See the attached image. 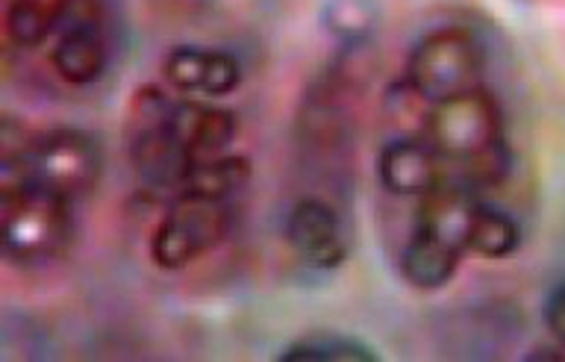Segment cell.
Wrapping results in <instances>:
<instances>
[{
  "mask_svg": "<svg viewBox=\"0 0 565 362\" xmlns=\"http://www.w3.org/2000/svg\"><path fill=\"white\" fill-rule=\"evenodd\" d=\"M521 245V230L512 215H507L498 206L483 203L477 212L475 230H471V242L468 251L483 259H507L519 251Z\"/></svg>",
  "mask_w": 565,
  "mask_h": 362,
  "instance_id": "17",
  "label": "cell"
},
{
  "mask_svg": "<svg viewBox=\"0 0 565 362\" xmlns=\"http://www.w3.org/2000/svg\"><path fill=\"white\" fill-rule=\"evenodd\" d=\"M433 106L430 97L404 74L392 79L380 97V121L392 139H427Z\"/></svg>",
  "mask_w": 565,
  "mask_h": 362,
  "instance_id": "15",
  "label": "cell"
},
{
  "mask_svg": "<svg viewBox=\"0 0 565 362\" xmlns=\"http://www.w3.org/2000/svg\"><path fill=\"white\" fill-rule=\"evenodd\" d=\"M377 177L395 198H424L445 183L448 166L427 139H388L377 157Z\"/></svg>",
  "mask_w": 565,
  "mask_h": 362,
  "instance_id": "9",
  "label": "cell"
},
{
  "mask_svg": "<svg viewBox=\"0 0 565 362\" xmlns=\"http://www.w3.org/2000/svg\"><path fill=\"white\" fill-rule=\"evenodd\" d=\"M480 206H483V201L477 198L475 189L445 180L439 189L418 198L415 230L430 233L433 238H439L445 245L457 247V251L466 254Z\"/></svg>",
  "mask_w": 565,
  "mask_h": 362,
  "instance_id": "11",
  "label": "cell"
},
{
  "mask_svg": "<svg viewBox=\"0 0 565 362\" xmlns=\"http://www.w3.org/2000/svg\"><path fill=\"white\" fill-rule=\"evenodd\" d=\"M109 65L104 18L95 0H71V9L51 47L53 74L68 86H92Z\"/></svg>",
  "mask_w": 565,
  "mask_h": 362,
  "instance_id": "7",
  "label": "cell"
},
{
  "mask_svg": "<svg viewBox=\"0 0 565 362\" xmlns=\"http://www.w3.org/2000/svg\"><path fill=\"white\" fill-rule=\"evenodd\" d=\"M459 259H462V251L433 238L430 233L413 230V236L406 238L401 251V274L413 289L436 291L454 280Z\"/></svg>",
  "mask_w": 565,
  "mask_h": 362,
  "instance_id": "13",
  "label": "cell"
},
{
  "mask_svg": "<svg viewBox=\"0 0 565 362\" xmlns=\"http://www.w3.org/2000/svg\"><path fill=\"white\" fill-rule=\"evenodd\" d=\"M71 0H7L3 35L18 51H33L62 26Z\"/></svg>",
  "mask_w": 565,
  "mask_h": 362,
  "instance_id": "14",
  "label": "cell"
},
{
  "mask_svg": "<svg viewBox=\"0 0 565 362\" xmlns=\"http://www.w3.org/2000/svg\"><path fill=\"white\" fill-rule=\"evenodd\" d=\"M286 242L303 263L324 272L339 268L348 256L342 219L333 203L321 198H300L291 206L286 215Z\"/></svg>",
  "mask_w": 565,
  "mask_h": 362,
  "instance_id": "8",
  "label": "cell"
},
{
  "mask_svg": "<svg viewBox=\"0 0 565 362\" xmlns=\"http://www.w3.org/2000/svg\"><path fill=\"white\" fill-rule=\"evenodd\" d=\"M171 113H174V100L162 88H136L124 118V139H127L130 166L139 180L153 189H171L177 194L194 159L174 139Z\"/></svg>",
  "mask_w": 565,
  "mask_h": 362,
  "instance_id": "3",
  "label": "cell"
},
{
  "mask_svg": "<svg viewBox=\"0 0 565 362\" xmlns=\"http://www.w3.org/2000/svg\"><path fill=\"white\" fill-rule=\"evenodd\" d=\"M171 132L180 141V148L198 162V159L218 157L230 148V141L236 139L238 132V118L233 109H224V106L174 100Z\"/></svg>",
  "mask_w": 565,
  "mask_h": 362,
  "instance_id": "12",
  "label": "cell"
},
{
  "mask_svg": "<svg viewBox=\"0 0 565 362\" xmlns=\"http://www.w3.org/2000/svg\"><path fill=\"white\" fill-rule=\"evenodd\" d=\"M233 201L177 194L150 236V259L162 272H183L224 242L233 230Z\"/></svg>",
  "mask_w": 565,
  "mask_h": 362,
  "instance_id": "4",
  "label": "cell"
},
{
  "mask_svg": "<svg viewBox=\"0 0 565 362\" xmlns=\"http://www.w3.org/2000/svg\"><path fill=\"white\" fill-rule=\"evenodd\" d=\"M250 180V162L238 153H218V157L198 159L177 194L212 198V201H233ZM174 194V198H177Z\"/></svg>",
  "mask_w": 565,
  "mask_h": 362,
  "instance_id": "16",
  "label": "cell"
},
{
  "mask_svg": "<svg viewBox=\"0 0 565 362\" xmlns=\"http://www.w3.org/2000/svg\"><path fill=\"white\" fill-rule=\"evenodd\" d=\"M483 68V44L466 26L430 30L415 42L406 60V77L413 79L433 104L480 88Z\"/></svg>",
  "mask_w": 565,
  "mask_h": 362,
  "instance_id": "5",
  "label": "cell"
},
{
  "mask_svg": "<svg viewBox=\"0 0 565 362\" xmlns=\"http://www.w3.org/2000/svg\"><path fill=\"white\" fill-rule=\"evenodd\" d=\"M277 360L295 362V360H342V362H374L377 353L371 351L369 344H362L360 339H351V336L339 333H318L307 336V339H298L291 342L289 348H282L277 353Z\"/></svg>",
  "mask_w": 565,
  "mask_h": 362,
  "instance_id": "18",
  "label": "cell"
},
{
  "mask_svg": "<svg viewBox=\"0 0 565 362\" xmlns=\"http://www.w3.org/2000/svg\"><path fill=\"white\" fill-rule=\"evenodd\" d=\"M162 77L168 86L185 95L224 97L242 86V65L233 53L210 47H171L162 60Z\"/></svg>",
  "mask_w": 565,
  "mask_h": 362,
  "instance_id": "10",
  "label": "cell"
},
{
  "mask_svg": "<svg viewBox=\"0 0 565 362\" xmlns=\"http://www.w3.org/2000/svg\"><path fill=\"white\" fill-rule=\"evenodd\" d=\"M104 174V153L92 132L51 127L35 132L21 153H0V192L39 185L77 203L95 192Z\"/></svg>",
  "mask_w": 565,
  "mask_h": 362,
  "instance_id": "1",
  "label": "cell"
},
{
  "mask_svg": "<svg viewBox=\"0 0 565 362\" xmlns=\"http://www.w3.org/2000/svg\"><path fill=\"white\" fill-rule=\"evenodd\" d=\"M327 24L333 26L339 35L362 39L377 24V7L371 0H330Z\"/></svg>",
  "mask_w": 565,
  "mask_h": 362,
  "instance_id": "19",
  "label": "cell"
},
{
  "mask_svg": "<svg viewBox=\"0 0 565 362\" xmlns=\"http://www.w3.org/2000/svg\"><path fill=\"white\" fill-rule=\"evenodd\" d=\"M427 141L448 166L483 157L503 145V113L486 88H471L433 106Z\"/></svg>",
  "mask_w": 565,
  "mask_h": 362,
  "instance_id": "6",
  "label": "cell"
},
{
  "mask_svg": "<svg viewBox=\"0 0 565 362\" xmlns=\"http://www.w3.org/2000/svg\"><path fill=\"white\" fill-rule=\"evenodd\" d=\"M545 321L556 342L565 344V286L551 291V298H547L545 304Z\"/></svg>",
  "mask_w": 565,
  "mask_h": 362,
  "instance_id": "20",
  "label": "cell"
},
{
  "mask_svg": "<svg viewBox=\"0 0 565 362\" xmlns=\"http://www.w3.org/2000/svg\"><path fill=\"white\" fill-rule=\"evenodd\" d=\"M0 230L9 263L39 268L60 259L71 247L74 203L39 185L0 192Z\"/></svg>",
  "mask_w": 565,
  "mask_h": 362,
  "instance_id": "2",
  "label": "cell"
}]
</instances>
